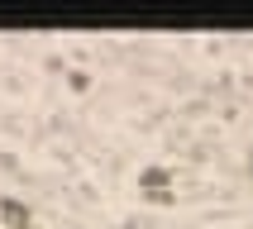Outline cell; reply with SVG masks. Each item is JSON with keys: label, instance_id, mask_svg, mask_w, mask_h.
Masks as SVG:
<instances>
[{"label": "cell", "instance_id": "obj_1", "mask_svg": "<svg viewBox=\"0 0 253 229\" xmlns=\"http://www.w3.org/2000/svg\"><path fill=\"white\" fill-rule=\"evenodd\" d=\"M0 220H5L10 229H24L29 225V210H24V205H14V200H0Z\"/></svg>", "mask_w": 253, "mask_h": 229}]
</instances>
